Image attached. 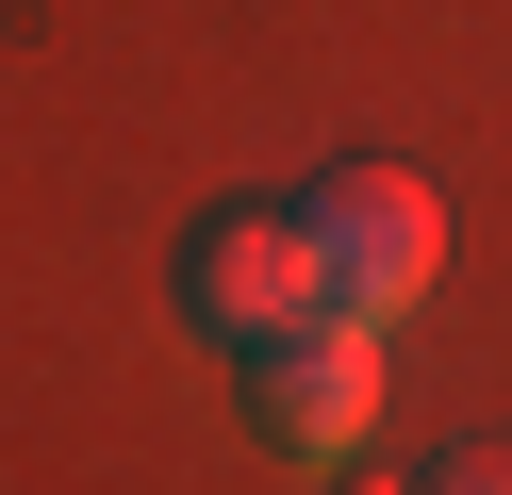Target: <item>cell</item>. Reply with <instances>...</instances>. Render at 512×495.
Instances as JSON below:
<instances>
[{
  "label": "cell",
  "instance_id": "6da1fadb",
  "mask_svg": "<svg viewBox=\"0 0 512 495\" xmlns=\"http://www.w3.org/2000/svg\"><path fill=\"white\" fill-rule=\"evenodd\" d=\"M298 248H314V314H364V330H397L413 297L446 281V198L413 182L397 149H331L298 198Z\"/></svg>",
  "mask_w": 512,
  "mask_h": 495
},
{
  "label": "cell",
  "instance_id": "7a4b0ae2",
  "mask_svg": "<svg viewBox=\"0 0 512 495\" xmlns=\"http://www.w3.org/2000/svg\"><path fill=\"white\" fill-rule=\"evenodd\" d=\"M232 413H248V446H281V462H347L380 429V330L364 314H298V330H265V347H232Z\"/></svg>",
  "mask_w": 512,
  "mask_h": 495
},
{
  "label": "cell",
  "instance_id": "3957f363",
  "mask_svg": "<svg viewBox=\"0 0 512 495\" xmlns=\"http://www.w3.org/2000/svg\"><path fill=\"white\" fill-rule=\"evenodd\" d=\"M182 314L215 330V347H265V330L314 314V248L281 198H215L199 231H182Z\"/></svg>",
  "mask_w": 512,
  "mask_h": 495
},
{
  "label": "cell",
  "instance_id": "277c9868",
  "mask_svg": "<svg viewBox=\"0 0 512 495\" xmlns=\"http://www.w3.org/2000/svg\"><path fill=\"white\" fill-rule=\"evenodd\" d=\"M413 495H512V446H446V462H430Z\"/></svg>",
  "mask_w": 512,
  "mask_h": 495
}]
</instances>
